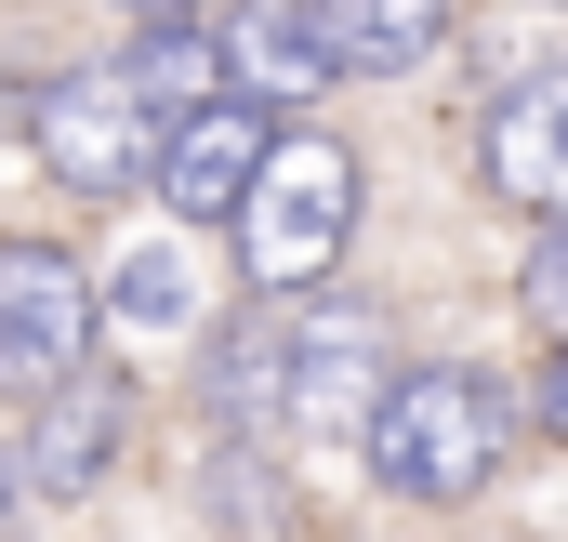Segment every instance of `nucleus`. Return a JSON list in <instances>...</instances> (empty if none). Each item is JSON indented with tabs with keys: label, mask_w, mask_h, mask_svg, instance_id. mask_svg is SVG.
Segmentation results:
<instances>
[{
	"label": "nucleus",
	"mask_w": 568,
	"mask_h": 542,
	"mask_svg": "<svg viewBox=\"0 0 568 542\" xmlns=\"http://www.w3.org/2000/svg\"><path fill=\"white\" fill-rule=\"evenodd\" d=\"M357 450H371V476L384 490H410V503H476L489 476H503V450H516V410L489 371H397L371 423H357Z\"/></svg>",
	"instance_id": "nucleus-1"
},
{
	"label": "nucleus",
	"mask_w": 568,
	"mask_h": 542,
	"mask_svg": "<svg viewBox=\"0 0 568 542\" xmlns=\"http://www.w3.org/2000/svg\"><path fill=\"white\" fill-rule=\"evenodd\" d=\"M225 225H239L252 291H317L344 265V225H357V159L331 133H265V159H252V185H239Z\"/></svg>",
	"instance_id": "nucleus-2"
},
{
	"label": "nucleus",
	"mask_w": 568,
	"mask_h": 542,
	"mask_svg": "<svg viewBox=\"0 0 568 542\" xmlns=\"http://www.w3.org/2000/svg\"><path fill=\"white\" fill-rule=\"evenodd\" d=\"M27 145H40V172H53V185L120 199V185H145V159H159V120L133 107V80H120V67H67V80L27 107Z\"/></svg>",
	"instance_id": "nucleus-3"
},
{
	"label": "nucleus",
	"mask_w": 568,
	"mask_h": 542,
	"mask_svg": "<svg viewBox=\"0 0 568 542\" xmlns=\"http://www.w3.org/2000/svg\"><path fill=\"white\" fill-rule=\"evenodd\" d=\"M93 358V278L53 239H0V398H40Z\"/></svg>",
	"instance_id": "nucleus-4"
},
{
	"label": "nucleus",
	"mask_w": 568,
	"mask_h": 542,
	"mask_svg": "<svg viewBox=\"0 0 568 542\" xmlns=\"http://www.w3.org/2000/svg\"><path fill=\"white\" fill-rule=\"evenodd\" d=\"M371 398H384V318H371V304H317V318H291L278 423H317V436H344V450H357Z\"/></svg>",
	"instance_id": "nucleus-5"
},
{
	"label": "nucleus",
	"mask_w": 568,
	"mask_h": 542,
	"mask_svg": "<svg viewBox=\"0 0 568 542\" xmlns=\"http://www.w3.org/2000/svg\"><path fill=\"white\" fill-rule=\"evenodd\" d=\"M265 133H278V120H265L252 93L185 107V120L159 133V159H145V172H159V212H172V225H225L239 185H252V159H265Z\"/></svg>",
	"instance_id": "nucleus-6"
},
{
	"label": "nucleus",
	"mask_w": 568,
	"mask_h": 542,
	"mask_svg": "<svg viewBox=\"0 0 568 542\" xmlns=\"http://www.w3.org/2000/svg\"><path fill=\"white\" fill-rule=\"evenodd\" d=\"M40 423H27V450H13V476L40 490V503H67V490H93L106 463H120V423H133V398L120 384H93V371H67V384H40Z\"/></svg>",
	"instance_id": "nucleus-7"
},
{
	"label": "nucleus",
	"mask_w": 568,
	"mask_h": 542,
	"mask_svg": "<svg viewBox=\"0 0 568 542\" xmlns=\"http://www.w3.org/2000/svg\"><path fill=\"white\" fill-rule=\"evenodd\" d=\"M476 172H489V199H516V212H568V80H529V93H503L489 120H476Z\"/></svg>",
	"instance_id": "nucleus-8"
},
{
	"label": "nucleus",
	"mask_w": 568,
	"mask_h": 542,
	"mask_svg": "<svg viewBox=\"0 0 568 542\" xmlns=\"http://www.w3.org/2000/svg\"><path fill=\"white\" fill-rule=\"evenodd\" d=\"M304 27H317L331 80H397L449 40V0H304Z\"/></svg>",
	"instance_id": "nucleus-9"
},
{
	"label": "nucleus",
	"mask_w": 568,
	"mask_h": 542,
	"mask_svg": "<svg viewBox=\"0 0 568 542\" xmlns=\"http://www.w3.org/2000/svg\"><path fill=\"white\" fill-rule=\"evenodd\" d=\"M212 53H225V93H252V107H317L331 93V53H317L304 0H252Z\"/></svg>",
	"instance_id": "nucleus-10"
},
{
	"label": "nucleus",
	"mask_w": 568,
	"mask_h": 542,
	"mask_svg": "<svg viewBox=\"0 0 568 542\" xmlns=\"http://www.w3.org/2000/svg\"><path fill=\"white\" fill-rule=\"evenodd\" d=\"M199 516H212L225 542H304V490H291L252 436H225V450L199 463Z\"/></svg>",
	"instance_id": "nucleus-11"
},
{
	"label": "nucleus",
	"mask_w": 568,
	"mask_h": 542,
	"mask_svg": "<svg viewBox=\"0 0 568 542\" xmlns=\"http://www.w3.org/2000/svg\"><path fill=\"white\" fill-rule=\"evenodd\" d=\"M120 80H133V107H145V120L172 133L185 107H212V93H225V53H212V27L185 13V27H145L133 53H120Z\"/></svg>",
	"instance_id": "nucleus-12"
},
{
	"label": "nucleus",
	"mask_w": 568,
	"mask_h": 542,
	"mask_svg": "<svg viewBox=\"0 0 568 542\" xmlns=\"http://www.w3.org/2000/svg\"><path fill=\"white\" fill-rule=\"evenodd\" d=\"M278 384H291V318H239L212 344V423H278Z\"/></svg>",
	"instance_id": "nucleus-13"
},
{
	"label": "nucleus",
	"mask_w": 568,
	"mask_h": 542,
	"mask_svg": "<svg viewBox=\"0 0 568 542\" xmlns=\"http://www.w3.org/2000/svg\"><path fill=\"white\" fill-rule=\"evenodd\" d=\"M120 318H185V252H172V239L120 265Z\"/></svg>",
	"instance_id": "nucleus-14"
},
{
	"label": "nucleus",
	"mask_w": 568,
	"mask_h": 542,
	"mask_svg": "<svg viewBox=\"0 0 568 542\" xmlns=\"http://www.w3.org/2000/svg\"><path fill=\"white\" fill-rule=\"evenodd\" d=\"M516 291H529V318H542V331L568 344V212L542 225V252H529V278H516Z\"/></svg>",
	"instance_id": "nucleus-15"
},
{
	"label": "nucleus",
	"mask_w": 568,
	"mask_h": 542,
	"mask_svg": "<svg viewBox=\"0 0 568 542\" xmlns=\"http://www.w3.org/2000/svg\"><path fill=\"white\" fill-rule=\"evenodd\" d=\"M542 436H568V344H556V371H542Z\"/></svg>",
	"instance_id": "nucleus-16"
},
{
	"label": "nucleus",
	"mask_w": 568,
	"mask_h": 542,
	"mask_svg": "<svg viewBox=\"0 0 568 542\" xmlns=\"http://www.w3.org/2000/svg\"><path fill=\"white\" fill-rule=\"evenodd\" d=\"M133 13L145 27H185V13H212V0H133Z\"/></svg>",
	"instance_id": "nucleus-17"
},
{
	"label": "nucleus",
	"mask_w": 568,
	"mask_h": 542,
	"mask_svg": "<svg viewBox=\"0 0 568 542\" xmlns=\"http://www.w3.org/2000/svg\"><path fill=\"white\" fill-rule=\"evenodd\" d=\"M13 490H27V476H13V463H0V516H13Z\"/></svg>",
	"instance_id": "nucleus-18"
}]
</instances>
